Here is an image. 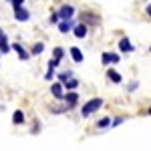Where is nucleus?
I'll use <instances>...</instances> for the list:
<instances>
[{
	"label": "nucleus",
	"mask_w": 151,
	"mask_h": 151,
	"mask_svg": "<svg viewBox=\"0 0 151 151\" xmlns=\"http://www.w3.org/2000/svg\"><path fill=\"white\" fill-rule=\"evenodd\" d=\"M42 50H45V45L42 42H36L35 47H32V55H40Z\"/></svg>",
	"instance_id": "16"
},
{
	"label": "nucleus",
	"mask_w": 151,
	"mask_h": 151,
	"mask_svg": "<svg viewBox=\"0 0 151 151\" xmlns=\"http://www.w3.org/2000/svg\"><path fill=\"white\" fill-rule=\"evenodd\" d=\"M63 99L67 101V107H73V105L79 101V95L77 93H67V95H63Z\"/></svg>",
	"instance_id": "7"
},
{
	"label": "nucleus",
	"mask_w": 151,
	"mask_h": 151,
	"mask_svg": "<svg viewBox=\"0 0 151 151\" xmlns=\"http://www.w3.org/2000/svg\"><path fill=\"white\" fill-rule=\"evenodd\" d=\"M48 20H50V24H55V22H58V16H57V14H50Z\"/></svg>",
	"instance_id": "23"
},
{
	"label": "nucleus",
	"mask_w": 151,
	"mask_h": 151,
	"mask_svg": "<svg viewBox=\"0 0 151 151\" xmlns=\"http://www.w3.org/2000/svg\"><path fill=\"white\" fill-rule=\"evenodd\" d=\"M60 85H65L67 89H77V87H79V81H77V79H69V81L60 83Z\"/></svg>",
	"instance_id": "14"
},
{
	"label": "nucleus",
	"mask_w": 151,
	"mask_h": 151,
	"mask_svg": "<svg viewBox=\"0 0 151 151\" xmlns=\"http://www.w3.org/2000/svg\"><path fill=\"white\" fill-rule=\"evenodd\" d=\"M12 121H14V123H22V121H24V115H22V111H16V113L12 115Z\"/></svg>",
	"instance_id": "15"
},
{
	"label": "nucleus",
	"mask_w": 151,
	"mask_h": 151,
	"mask_svg": "<svg viewBox=\"0 0 151 151\" xmlns=\"http://www.w3.org/2000/svg\"><path fill=\"white\" fill-rule=\"evenodd\" d=\"M12 48H14V50H16V55H18V57L22 58V60H26V58H28V52H26V50H24V48L20 47V45H18V42H16V45H12Z\"/></svg>",
	"instance_id": "12"
},
{
	"label": "nucleus",
	"mask_w": 151,
	"mask_h": 151,
	"mask_svg": "<svg viewBox=\"0 0 151 151\" xmlns=\"http://www.w3.org/2000/svg\"><path fill=\"white\" fill-rule=\"evenodd\" d=\"M14 16H16V20H20V22H26V20H28V16H30V12L24 10L22 6H14Z\"/></svg>",
	"instance_id": "3"
},
{
	"label": "nucleus",
	"mask_w": 151,
	"mask_h": 151,
	"mask_svg": "<svg viewBox=\"0 0 151 151\" xmlns=\"http://www.w3.org/2000/svg\"><path fill=\"white\" fill-rule=\"evenodd\" d=\"M70 28H73V20H60V22H58V30H60V32H63V35H67V32H69Z\"/></svg>",
	"instance_id": "4"
},
{
	"label": "nucleus",
	"mask_w": 151,
	"mask_h": 151,
	"mask_svg": "<svg viewBox=\"0 0 151 151\" xmlns=\"http://www.w3.org/2000/svg\"><path fill=\"white\" fill-rule=\"evenodd\" d=\"M101 105H103V101H101V99H91L89 103H85V105H83L81 115H83V117H89L91 113H95V111H97V109H99Z\"/></svg>",
	"instance_id": "1"
},
{
	"label": "nucleus",
	"mask_w": 151,
	"mask_h": 151,
	"mask_svg": "<svg viewBox=\"0 0 151 151\" xmlns=\"http://www.w3.org/2000/svg\"><path fill=\"white\" fill-rule=\"evenodd\" d=\"M109 123H111V121H109V119H101V121H99V127H107V125H109Z\"/></svg>",
	"instance_id": "20"
},
{
	"label": "nucleus",
	"mask_w": 151,
	"mask_h": 151,
	"mask_svg": "<svg viewBox=\"0 0 151 151\" xmlns=\"http://www.w3.org/2000/svg\"><path fill=\"white\" fill-rule=\"evenodd\" d=\"M107 77H109V81H113V83H121V75H119L117 70H113V69L107 70Z\"/></svg>",
	"instance_id": "13"
},
{
	"label": "nucleus",
	"mask_w": 151,
	"mask_h": 151,
	"mask_svg": "<svg viewBox=\"0 0 151 151\" xmlns=\"http://www.w3.org/2000/svg\"><path fill=\"white\" fill-rule=\"evenodd\" d=\"M50 93L55 95L57 99H63V85H60V83H55V85L50 87Z\"/></svg>",
	"instance_id": "10"
},
{
	"label": "nucleus",
	"mask_w": 151,
	"mask_h": 151,
	"mask_svg": "<svg viewBox=\"0 0 151 151\" xmlns=\"http://www.w3.org/2000/svg\"><path fill=\"white\" fill-rule=\"evenodd\" d=\"M8 2H12V6H22L24 0H8Z\"/></svg>",
	"instance_id": "19"
},
{
	"label": "nucleus",
	"mask_w": 151,
	"mask_h": 151,
	"mask_svg": "<svg viewBox=\"0 0 151 151\" xmlns=\"http://www.w3.org/2000/svg\"><path fill=\"white\" fill-rule=\"evenodd\" d=\"M63 55H65V50H63L60 47L55 48V58H57V60H60V58H63Z\"/></svg>",
	"instance_id": "18"
},
{
	"label": "nucleus",
	"mask_w": 151,
	"mask_h": 151,
	"mask_svg": "<svg viewBox=\"0 0 151 151\" xmlns=\"http://www.w3.org/2000/svg\"><path fill=\"white\" fill-rule=\"evenodd\" d=\"M70 57H73V60H75V63H83V52L77 47L70 48Z\"/></svg>",
	"instance_id": "11"
},
{
	"label": "nucleus",
	"mask_w": 151,
	"mask_h": 151,
	"mask_svg": "<svg viewBox=\"0 0 151 151\" xmlns=\"http://www.w3.org/2000/svg\"><path fill=\"white\" fill-rule=\"evenodd\" d=\"M70 77H73V73H70V70H67V73H60V75H58V79H60V83L69 81Z\"/></svg>",
	"instance_id": "17"
},
{
	"label": "nucleus",
	"mask_w": 151,
	"mask_h": 151,
	"mask_svg": "<svg viewBox=\"0 0 151 151\" xmlns=\"http://www.w3.org/2000/svg\"><path fill=\"white\" fill-rule=\"evenodd\" d=\"M58 65V60L57 58H52V60H50V63H48V69H55V67H57Z\"/></svg>",
	"instance_id": "22"
},
{
	"label": "nucleus",
	"mask_w": 151,
	"mask_h": 151,
	"mask_svg": "<svg viewBox=\"0 0 151 151\" xmlns=\"http://www.w3.org/2000/svg\"><path fill=\"white\" fill-rule=\"evenodd\" d=\"M73 14H75V8H73L70 4H65V6H60V10L57 12V16L60 18V20H69V18H73Z\"/></svg>",
	"instance_id": "2"
},
{
	"label": "nucleus",
	"mask_w": 151,
	"mask_h": 151,
	"mask_svg": "<svg viewBox=\"0 0 151 151\" xmlns=\"http://www.w3.org/2000/svg\"><path fill=\"white\" fill-rule=\"evenodd\" d=\"M10 47H8V42H6V35H4V30L0 28V52H8Z\"/></svg>",
	"instance_id": "6"
},
{
	"label": "nucleus",
	"mask_w": 151,
	"mask_h": 151,
	"mask_svg": "<svg viewBox=\"0 0 151 151\" xmlns=\"http://www.w3.org/2000/svg\"><path fill=\"white\" fill-rule=\"evenodd\" d=\"M119 48H121L123 52H131V50H133V45H131L129 38H121V40H119Z\"/></svg>",
	"instance_id": "5"
},
{
	"label": "nucleus",
	"mask_w": 151,
	"mask_h": 151,
	"mask_svg": "<svg viewBox=\"0 0 151 151\" xmlns=\"http://www.w3.org/2000/svg\"><path fill=\"white\" fill-rule=\"evenodd\" d=\"M52 75H55V70H52V69H48V73L45 75V79H47V81H50V79H52Z\"/></svg>",
	"instance_id": "21"
},
{
	"label": "nucleus",
	"mask_w": 151,
	"mask_h": 151,
	"mask_svg": "<svg viewBox=\"0 0 151 151\" xmlns=\"http://www.w3.org/2000/svg\"><path fill=\"white\" fill-rule=\"evenodd\" d=\"M109 63H119V55H115V52H105L103 65H109Z\"/></svg>",
	"instance_id": "8"
},
{
	"label": "nucleus",
	"mask_w": 151,
	"mask_h": 151,
	"mask_svg": "<svg viewBox=\"0 0 151 151\" xmlns=\"http://www.w3.org/2000/svg\"><path fill=\"white\" fill-rule=\"evenodd\" d=\"M75 36H77V38H85V36H87V26H85V24H77V26H75Z\"/></svg>",
	"instance_id": "9"
}]
</instances>
